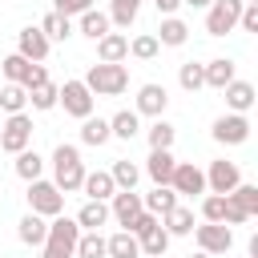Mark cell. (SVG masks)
I'll return each mask as SVG.
<instances>
[{
  "label": "cell",
  "mask_w": 258,
  "mask_h": 258,
  "mask_svg": "<svg viewBox=\"0 0 258 258\" xmlns=\"http://www.w3.org/2000/svg\"><path fill=\"white\" fill-rule=\"evenodd\" d=\"M48 161H52V185H56L60 194H77L81 181H85V173H89L85 161H81V149L69 145V141H60Z\"/></svg>",
  "instance_id": "obj_1"
},
{
  "label": "cell",
  "mask_w": 258,
  "mask_h": 258,
  "mask_svg": "<svg viewBox=\"0 0 258 258\" xmlns=\"http://www.w3.org/2000/svg\"><path fill=\"white\" fill-rule=\"evenodd\" d=\"M77 238H81V226H77V218H64V214H56V218H48V238H44V254L40 258H73V250H77Z\"/></svg>",
  "instance_id": "obj_2"
},
{
  "label": "cell",
  "mask_w": 258,
  "mask_h": 258,
  "mask_svg": "<svg viewBox=\"0 0 258 258\" xmlns=\"http://www.w3.org/2000/svg\"><path fill=\"white\" fill-rule=\"evenodd\" d=\"M85 89L93 93V97H121L125 89H129V69L125 64H93L89 73H85Z\"/></svg>",
  "instance_id": "obj_3"
},
{
  "label": "cell",
  "mask_w": 258,
  "mask_h": 258,
  "mask_svg": "<svg viewBox=\"0 0 258 258\" xmlns=\"http://www.w3.org/2000/svg\"><path fill=\"white\" fill-rule=\"evenodd\" d=\"M28 210L32 214H40V218H56L60 210H64V194L52 185V181H44V177H36V181H28Z\"/></svg>",
  "instance_id": "obj_4"
},
{
  "label": "cell",
  "mask_w": 258,
  "mask_h": 258,
  "mask_svg": "<svg viewBox=\"0 0 258 258\" xmlns=\"http://www.w3.org/2000/svg\"><path fill=\"white\" fill-rule=\"evenodd\" d=\"M56 105H60L69 117L85 121V117H93V109H97V97L85 89V81H64V85H60V97H56Z\"/></svg>",
  "instance_id": "obj_5"
},
{
  "label": "cell",
  "mask_w": 258,
  "mask_h": 258,
  "mask_svg": "<svg viewBox=\"0 0 258 258\" xmlns=\"http://www.w3.org/2000/svg\"><path fill=\"white\" fill-rule=\"evenodd\" d=\"M32 145V117L28 113H12L4 125H0V149L4 153H20V149H28Z\"/></svg>",
  "instance_id": "obj_6"
},
{
  "label": "cell",
  "mask_w": 258,
  "mask_h": 258,
  "mask_svg": "<svg viewBox=\"0 0 258 258\" xmlns=\"http://www.w3.org/2000/svg\"><path fill=\"white\" fill-rule=\"evenodd\" d=\"M194 242H198L202 254L218 258V254H226L234 246V230L222 226V222H202V226H194Z\"/></svg>",
  "instance_id": "obj_7"
},
{
  "label": "cell",
  "mask_w": 258,
  "mask_h": 258,
  "mask_svg": "<svg viewBox=\"0 0 258 258\" xmlns=\"http://www.w3.org/2000/svg\"><path fill=\"white\" fill-rule=\"evenodd\" d=\"M238 16H242V0H214L206 8V32L210 36H226L238 28Z\"/></svg>",
  "instance_id": "obj_8"
},
{
  "label": "cell",
  "mask_w": 258,
  "mask_h": 258,
  "mask_svg": "<svg viewBox=\"0 0 258 258\" xmlns=\"http://www.w3.org/2000/svg\"><path fill=\"white\" fill-rule=\"evenodd\" d=\"M210 137H214L218 145H242V141H250V117H246V113H226V117H218V121L210 125Z\"/></svg>",
  "instance_id": "obj_9"
},
{
  "label": "cell",
  "mask_w": 258,
  "mask_h": 258,
  "mask_svg": "<svg viewBox=\"0 0 258 258\" xmlns=\"http://www.w3.org/2000/svg\"><path fill=\"white\" fill-rule=\"evenodd\" d=\"M206 173V194H234V185L242 181V169H238V161H210V169H202Z\"/></svg>",
  "instance_id": "obj_10"
},
{
  "label": "cell",
  "mask_w": 258,
  "mask_h": 258,
  "mask_svg": "<svg viewBox=\"0 0 258 258\" xmlns=\"http://www.w3.org/2000/svg\"><path fill=\"white\" fill-rule=\"evenodd\" d=\"M169 189H173L177 198H202V194H206V173H202L194 161H177V169H173V177H169Z\"/></svg>",
  "instance_id": "obj_11"
},
{
  "label": "cell",
  "mask_w": 258,
  "mask_h": 258,
  "mask_svg": "<svg viewBox=\"0 0 258 258\" xmlns=\"http://www.w3.org/2000/svg\"><path fill=\"white\" fill-rule=\"evenodd\" d=\"M165 109H169V93H165V85H141L137 89V105H133V113L137 117H165Z\"/></svg>",
  "instance_id": "obj_12"
},
{
  "label": "cell",
  "mask_w": 258,
  "mask_h": 258,
  "mask_svg": "<svg viewBox=\"0 0 258 258\" xmlns=\"http://www.w3.org/2000/svg\"><path fill=\"white\" fill-rule=\"evenodd\" d=\"M48 36L36 28V24H28V28H20L16 32V52L24 56V60H32V64H44V56H48Z\"/></svg>",
  "instance_id": "obj_13"
},
{
  "label": "cell",
  "mask_w": 258,
  "mask_h": 258,
  "mask_svg": "<svg viewBox=\"0 0 258 258\" xmlns=\"http://www.w3.org/2000/svg\"><path fill=\"white\" fill-rule=\"evenodd\" d=\"M141 210H145V206H141V194H137V189H117V194L109 198V218H117L121 230H129Z\"/></svg>",
  "instance_id": "obj_14"
},
{
  "label": "cell",
  "mask_w": 258,
  "mask_h": 258,
  "mask_svg": "<svg viewBox=\"0 0 258 258\" xmlns=\"http://www.w3.org/2000/svg\"><path fill=\"white\" fill-rule=\"evenodd\" d=\"M173 169H177L173 149H149V157H145V173H149V181H153V185H169Z\"/></svg>",
  "instance_id": "obj_15"
},
{
  "label": "cell",
  "mask_w": 258,
  "mask_h": 258,
  "mask_svg": "<svg viewBox=\"0 0 258 258\" xmlns=\"http://www.w3.org/2000/svg\"><path fill=\"white\" fill-rule=\"evenodd\" d=\"M125 56H129V36L125 32H105L97 40V60L101 64H121Z\"/></svg>",
  "instance_id": "obj_16"
},
{
  "label": "cell",
  "mask_w": 258,
  "mask_h": 258,
  "mask_svg": "<svg viewBox=\"0 0 258 258\" xmlns=\"http://www.w3.org/2000/svg\"><path fill=\"white\" fill-rule=\"evenodd\" d=\"M202 73H206V85H210V89H218V93H222L230 81H238V64H234L230 56H214V60H206V64H202Z\"/></svg>",
  "instance_id": "obj_17"
},
{
  "label": "cell",
  "mask_w": 258,
  "mask_h": 258,
  "mask_svg": "<svg viewBox=\"0 0 258 258\" xmlns=\"http://www.w3.org/2000/svg\"><path fill=\"white\" fill-rule=\"evenodd\" d=\"M81 194H85L89 202H109V198L117 194V185H113L109 169H93V173H85V181H81Z\"/></svg>",
  "instance_id": "obj_18"
},
{
  "label": "cell",
  "mask_w": 258,
  "mask_h": 258,
  "mask_svg": "<svg viewBox=\"0 0 258 258\" xmlns=\"http://www.w3.org/2000/svg\"><path fill=\"white\" fill-rule=\"evenodd\" d=\"M16 238L24 242V246H44V238H48V218H40V214H24L20 222H16Z\"/></svg>",
  "instance_id": "obj_19"
},
{
  "label": "cell",
  "mask_w": 258,
  "mask_h": 258,
  "mask_svg": "<svg viewBox=\"0 0 258 258\" xmlns=\"http://www.w3.org/2000/svg\"><path fill=\"white\" fill-rule=\"evenodd\" d=\"M157 222H161V230H165L169 238H185V234H194V226H198L189 206H173V210H169L165 218H157Z\"/></svg>",
  "instance_id": "obj_20"
},
{
  "label": "cell",
  "mask_w": 258,
  "mask_h": 258,
  "mask_svg": "<svg viewBox=\"0 0 258 258\" xmlns=\"http://www.w3.org/2000/svg\"><path fill=\"white\" fill-rule=\"evenodd\" d=\"M189 40V24L181 16H161V28H157V44L165 48H181Z\"/></svg>",
  "instance_id": "obj_21"
},
{
  "label": "cell",
  "mask_w": 258,
  "mask_h": 258,
  "mask_svg": "<svg viewBox=\"0 0 258 258\" xmlns=\"http://www.w3.org/2000/svg\"><path fill=\"white\" fill-rule=\"evenodd\" d=\"M141 206H145V214H153V218H165L173 206H181V198H177L169 185H153V194H145V198H141Z\"/></svg>",
  "instance_id": "obj_22"
},
{
  "label": "cell",
  "mask_w": 258,
  "mask_h": 258,
  "mask_svg": "<svg viewBox=\"0 0 258 258\" xmlns=\"http://www.w3.org/2000/svg\"><path fill=\"white\" fill-rule=\"evenodd\" d=\"M105 258H141V246L129 230H117L105 238Z\"/></svg>",
  "instance_id": "obj_23"
},
{
  "label": "cell",
  "mask_w": 258,
  "mask_h": 258,
  "mask_svg": "<svg viewBox=\"0 0 258 258\" xmlns=\"http://www.w3.org/2000/svg\"><path fill=\"white\" fill-rule=\"evenodd\" d=\"M77 28H81L89 40H101L105 32H113V24H109V12H101V8H89V12H81V16H77Z\"/></svg>",
  "instance_id": "obj_24"
},
{
  "label": "cell",
  "mask_w": 258,
  "mask_h": 258,
  "mask_svg": "<svg viewBox=\"0 0 258 258\" xmlns=\"http://www.w3.org/2000/svg\"><path fill=\"white\" fill-rule=\"evenodd\" d=\"M109 133H113L117 141H133V137L141 133V117H137L133 109H121V113L109 117Z\"/></svg>",
  "instance_id": "obj_25"
},
{
  "label": "cell",
  "mask_w": 258,
  "mask_h": 258,
  "mask_svg": "<svg viewBox=\"0 0 258 258\" xmlns=\"http://www.w3.org/2000/svg\"><path fill=\"white\" fill-rule=\"evenodd\" d=\"M12 169H16V177H24V181H36V177H44V157H40V153L28 145V149H20V153H16Z\"/></svg>",
  "instance_id": "obj_26"
},
{
  "label": "cell",
  "mask_w": 258,
  "mask_h": 258,
  "mask_svg": "<svg viewBox=\"0 0 258 258\" xmlns=\"http://www.w3.org/2000/svg\"><path fill=\"white\" fill-rule=\"evenodd\" d=\"M222 93H226V105H230V113H246V109L254 105V85H250V81H230Z\"/></svg>",
  "instance_id": "obj_27"
},
{
  "label": "cell",
  "mask_w": 258,
  "mask_h": 258,
  "mask_svg": "<svg viewBox=\"0 0 258 258\" xmlns=\"http://www.w3.org/2000/svg\"><path fill=\"white\" fill-rule=\"evenodd\" d=\"M137 246H141L145 258H165V250H169V234H165L161 222H157V226H149V230L137 238Z\"/></svg>",
  "instance_id": "obj_28"
},
{
  "label": "cell",
  "mask_w": 258,
  "mask_h": 258,
  "mask_svg": "<svg viewBox=\"0 0 258 258\" xmlns=\"http://www.w3.org/2000/svg\"><path fill=\"white\" fill-rule=\"evenodd\" d=\"M109 222V202H85L77 210V226L81 230H101Z\"/></svg>",
  "instance_id": "obj_29"
},
{
  "label": "cell",
  "mask_w": 258,
  "mask_h": 258,
  "mask_svg": "<svg viewBox=\"0 0 258 258\" xmlns=\"http://www.w3.org/2000/svg\"><path fill=\"white\" fill-rule=\"evenodd\" d=\"M109 177H113V185H117V189H137L141 169H137L129 157H117V161H113V169H109Z\"/></svg>",
  "instance_id": "obj_30"
},
{
  "label": "cell",
  "mask_w": 258,
  "mask_h": 258,
  "mask_svg": "<svg viewBox=\"0 0 258 258\" xmlns=\"http://www.w3.org/2000/svg\"><path fill=\"white\" fill-rule=\"evenodd\" d=\"M24 105H28V89H24V85L4 81V85H0V109L12 117V113H24Z\"/></svg>",
  "instance_id": "obj_31"
},
{
  "label": "cell",
  "mask_w": 258,
  "mask_h": 258,
  "mask_svg": "<svg viewBox=\"0 0 258 258\" xmlns=\"http://www.w3.org/2000/svg\"><path fill=\"white\" fill-rule=\"evenodd\" d=\"M36 28L48 36V44H52V40H69V36H73V20H69V16H60V12H48Z\"/></svg>",
  "instance_id": "obj_32"
},
{
  "label": "cell",
  "mask_w": 258,
  "mask_h": 258,
  "mask_svg": "<svg viewBox=\"0 0 258 258\" xmlns=\"http://www.w3.org/2000/svg\"><path fill=\"white\" fill-rule=\"evenodd\" d=\"M173 137H177V129H173L165 117H157V121L145 129V141H149V149H173Z\"/></svg>",
  "instance_id": "obj_33"
},
{
  "label": "cell",
  "mask_w": 258,
  "mask_h": 258,
  "mask_svg": "<svg viewBox=\"0 0 258 258\" xmlns=\"http://www.w3.org/2000/svg\"><path fill=\"white\" fill-rule=\"evenodd\" d=\"M73 258H105V238H101V230H81Z\"/></svg>",
  "instance_id": "obj_34"
},
{
  "label": "cell",
  "mask_w": 258,
  "mask_h": 258,
  "mask_svg": "<svg viewBox=\"0 0 258 258\" xmlns=\"http://www.w3.org/2000/svg\"><path fill=\"white\" fill-rule=\"evenodd\" d=\"M113 133H109V121L105 117H85L81 121V141L85 145H105Z\"/></svg>",
  "instance_id": "obj_35"
},
{
  "label": "cell",
  "mask_w": 258,
  "mask_h": 258,
  "mask_svg": "<svg viewBox=\"0 0 258 258\" xmlns=\"http://www.w3.org/2000/svg\"><path fill=\"white\" fill-rule=\"evenodd\" d=\"M137 12H141V0H113V4H109V24L129 28V24L137 20Z\"/></svg>",
  "instance_id": "obj_36"
},
{
  "label": "cell",
  "mask_w": 258,
  "mask_h": 258,
  "mask_svg": "<svg viewBox=\"0 0 258 258\" xmlns=\"http://www.w3.org/2000/svg\"><path fill=\"white\" fill-rule=\"evenodd\" d=\"M28 64H32V60H24L20 52H12V56H4V60H0V81H12V85H24V77H28Z\"/></svg>",
  "instance_id": "obj_37"
},
{
  "label": "cell",
  "mask_w": 258,
  "mask_h": 258,
  "mask_svg": "<svg viewBox=\"0 0 258 258\" xmlns=\"http://www.w3.org/2000/svg\"><path fill=\"white\" fill-rule=\"evenodd\" d=\"M56 97H60V85L44 81L40 89H32V93H28V105H32V109H40V113H48V109H56Z\"/></svg>",
  "instance_id": "obj_38"
},
{
  "label": "cell",
  "mask_w": 258,
  "mask_h": 258,
  "mask_svg": "<svg viewBox=\"0 0 258 258\" xmlns=\"http://www.w3.org/2000/svg\"><path fill=\"white\" fill-rule=\"evenodd\" d=\"M177 85H181L185 93H198V89L206 85V73H202V64H198V60H185V64L177 69Z\"/></svg>",
  "instance_id": "obj_39"
},
{
  "label": "cell",
  "mask_w": 258,
  "mask_h": 258,
  "mask_svg": "<svg viewBox=\"0 0 258 258\" xmlns=\"http://www.w3.org/2000/svg\"><path fill=\"white\" fill-rule=\"evenodd\" d=\"M157 52H161V44H157V36H149V32H141V36L129 40V56H137V60H153Z\"/></svg>",
  "instance_id": "obj_40"
},
{
  "label": "cell",
  "mask_w": 258,
  "mask_h": 258,
  "mask_svg": "<svg viewBox=\"0 0 258 258\" xmlns=\"http://www.w3.org/2000/svg\"><path fill=\"white\" fill-rule=\"evenodd\" d=\"M230 198H234V202H238V206H242V210H246L250 218L258 214V185H254V181H238Z\"/></svg>",
  "instance_id": "obj_41"
},
{
  "label": "cell",
  "mask_w": 258,
  "mask_h": 258,
  "mask_svg": "<svg viewBox=\"0 0 258 258\" xmlns=\"http://www.w3.org/2000/svg\"><path fill=\"white\" fill-rule=\"evenodd\" d=\"M222 218H226V198L222 194H206L202 198V222H222Z\"/></svg>",
  "instance_id": "obj_42"
},
{
  "label": "cell",
  "mask_w": 258,
  "mask_h": 258,
  "mask_svg": "<svg viewBox=\"0 0 258 258\" xmlns=\"http://www.w3.org/2000/svg\"><path fill=\"white\" fill-rule=\"evenodd\" d=\"M89 8H93V0H56V8H52V12H60V16H69V20H73V16L89 12Z\"/></svg>",
  "instance_id": "obj_43"
},
{
  "label": "cell",
  "mask_w": 258,
  "mask_h": 258,
  "mask_svg": "<svg viewBox=\"0 0 258 258\" xmlns=\"http://www.w3.org/2000/svg\"><path fill=\"white\" fill-rule=\"evenodd\" d=\"M222 222H226V226H242V222H250V214H246V210L226 194V218H222Z\"/></svg>",
  "instance_id": "obj_44"
},
{
  "label": "cell",
  "mask_w": 258,
  "mask_h": 258,
  "mask_svg": "<svg viewBox=\"0 0 258 258\" xmlns=\"http://www.w3.org/2000/svg\"><path fill=\"white\" fill-rule=\"evenodd\" d=\"M238 28H242V32H258V4H242Z\"/></svg>",
  "instance_id": "obj_45"
},
{
  "label": "cell",
  "mask_w": 258,
  "mask_h": 258,
  "mask_svg": "<svg viewBox=\"0 0 258 258\" xmlns=\"http://www.w3.org/2000/svg\"><path fill=\"white\" fill-rule=\"evenodd\" d=\"M44 81H48V69H44V64H28V77H24V89L32 93V89H40Z\"/></svg>",
  "instance_id": "obj_46"
},
{
  "label": "cell",
  "mask_w": 258,
  "mask_h": 258,
  "mask_svg": "<svg viewBox=\"0 0 258 258\" xmlns=\"http://www.w3.org/2000/svg\"><path fill=\"white\" fill-rule=\"evenodd\" d=\"M153 8H157L161 16H177V8H181V0H153Z\"/></svg>",
  "instance_id": "obj_47"
},
{
  "label": "cell",
  "mask_w": 258,
  "mask_h": 258,
  "mask_svg": "<svg viewBox=\"0 0 258 258\" xmlns=\"http://www.w3.org/2000/svg\"><path fill=\"white\" fill-rule=\"evenodd\" d=\"M181 4H189V8H210L214 0H181Z\"/></svg>",
  "instance_id": "obj_48"
},
{
  "label": "cell",
  "mask_w": 258,
  "mask_h": 258,
  "mask_svg": "<svg viewBox=\"0 0 258 258\" xmlns=\"http://www.w3.org/2000/svg\"><path fill=\"white\" fill-rule=\"evenodd\" d=\"M189 258H210V254H202V250H198V254H189Z\"/></svg>",
  "instance_id": "obj_49"
},
{
  "label": "cell",
  "mask_w": 258,
  "mask_h": 258,
  "mask_svg": "<svg viewBox=\"0 0 258 258\" xmlns=\"http://www.w3.org/2000/svg\"><path fill=\"white\" fill-rule=\"evenodd\" d=\"M242 4H258V0H242Z\"/></svg>",
  "instance_id": "obj_50"
}]
</instances>
